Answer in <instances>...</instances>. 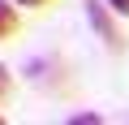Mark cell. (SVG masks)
I'll return each instance as SVG.
<instances>
[{
  "mask_svg": "<svg viewBox=\"0 0 129 125\" xmlns=\"http://www.w3.org/2000/svg\"><path fill=\"white\" fill-rule=\"evenodd\" d=\"M86 17H90V26L99 30V39H103V43H108V47L116 52V47H120V30L112 26V17H108V9L99 5V0H86Z\"/></svg>",
  "mask_w": 129,
  "mask_h": 125,
  "instance_id": "6da1fadb",
  "label": "cell"
},
{
  "mask_svg": "<svg viewBox=\"0 0 129 125\" xmlns=\"http://www.w3.org/2000/svg\"><path fill=\"white\" fill-rule=\"evenodd\" d=\"M13 5H26V9H43V5H52V0H13Z\"/></svg>",
  "mask_w": 129,
  "mask_h": 125,
  "instance_id": "277c9868",
  "label": "cell"
},
{
  "mask_svg": "<svg viewBox=\"0 0 129 125\" xmlns=\"http://www.w3.org/2000/svg\"><path fill=\"white\" fill-rule=\"evenodd\" d=\"M9 95H13V73H9L5 65H0V104H5Z\"/></svg>",
  "mask_w": 129,
  "mask_h": 125,
  "instance_id": "3957f363",
  "label": "cell"
},
{
  "mask_svg": "<svg viewBox=\"0 0 129 125\" xmlns=\"http://www.w3.org/2000/svg\"><path fill=\"white\" fill-rule=\"evenodd\" d=\"M108 5H112L116 13H125V17H129V0H108Z\"/></svg>",
  "mask_w": 129,
  "mask_h": 125,
  "instance_id": "5b68a950",
  "label": "cell"
},
{
  "mask_svg": "<svg viewBox=\"0 0 129 125\" xmlns=\"http://www.w3.org/2000/svg\"><path fill=\"white\" fill-rule=\"evenodd\" d=\"M17 9H13V0H0V39H13L17 35Z\"/></svg>",
  "mask_w": 129,
  "mask_h": 125,
  "instance_id": "7a4b0ae2",
  "label": "cell"
}]
</instances>
